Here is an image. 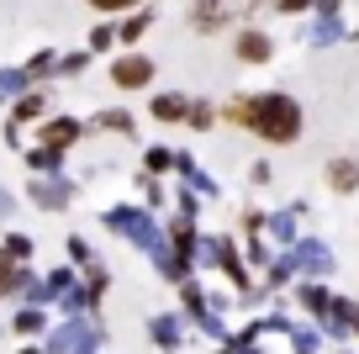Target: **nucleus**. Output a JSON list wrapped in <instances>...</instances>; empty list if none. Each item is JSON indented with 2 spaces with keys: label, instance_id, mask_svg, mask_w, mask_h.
<instances>
[{
  "label": "nucleus",
  "instance_id": "2",
  "mask_svg": "<svg viewBox=\"0 0 359 354\" xmlns=\"http://www.w3.org/2000/svg\"><path fill=\"white\" fill-rule=\"evenodd\" d=\"M148 74H154V64L148 58H127V64H116V85H148Z\"/></svg>",
  "mask_w": 359,
  "mask_h": 354
},
{
  "label": "nucleus",
  "instance_id": "6",
  "mask_svg": "<svg viewBox=\"0 0 359 354\" xmlns=\"http://www.w3.org/2000/svg\"><path fill=\"white\" fill-rule=\"evenodd\" d=\"M90 6H101V11H122V6H133V0H90Z\"/></svg>",
  "mask_w": 359,
  "mask_h": 354
},
{
  "label": "nucleus",
  "instance_id": "5",
  "mask_svg": "<svg viewBox=\"0 0 359 354\" xmlns=\"http://www.w3.org/2000/svg\"><path fill=\"white\" fill-rule=\"evenodd\" d=\"M354 180H359V169H354V164H333V185H338V190H348Z\"/></svg>",
  "mask_w": 359,
  "mask_h": 354
},
{
  "label": "nucleus",
  "instance_id": "1",
  "mask_svg": "<svg viewBox=\"0 0 359 354\" xmlns=\"http://www.w3.org/2000/svg\"><path fill=\"white\" fill-rule=\"evenodd\" d=\"M248 122L269 143H291L302 133V106L291 96H259V100H248Z\"/></svg>",
  "mask_w": 359,
  "mask_h": 354
},
{
  "label": "nucleus",
  "instance_id": "3",
  "mask_svg": "<svg viewBox=\"0 0 359 354\" xmlns=\"http://www.w3.org/2000/svg\"><path fill=\"white\" fill-rule=\"evenodd\" d=\"M238 58H248V64H259V58H269V43L259 32H248L243 43H238Z\"/></svg>",
  "mask_w": 359,
  "mask_h": 354
},
{
  "label": "nucleus",
  "instance_id": "4",
  "mask_svg": "<svg viewBox=\"0 0 359 354\" xmlns=\"http://www.w3.org/2000/svg\"><path fill=\"white\" fill-rule=\"evenodd\" d=\"M154 111L164 117V122H175V117H185V100H180V96H158V100H154Z\"/></svg>",
  "mask_w": 359,
  "mask_h": 354
}]
</instances>
